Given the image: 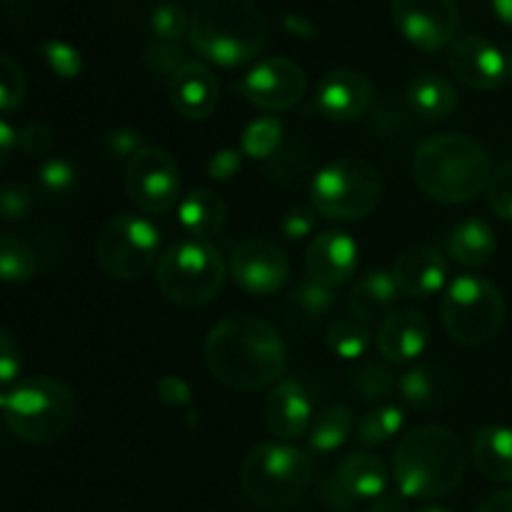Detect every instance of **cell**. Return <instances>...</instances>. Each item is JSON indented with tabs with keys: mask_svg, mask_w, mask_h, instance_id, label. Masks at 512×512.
I'll use <instances>...</instances> for the list:
<instances>
[{
	"mask_svg": "<svg viewBox=\"0 0 512 512\" xmlns=\"http://www.w3.org/2000/svg\"><path fill=\"white\" fill-rule=\"evenodd\" d=\"M203 358L218 383L243 393L275 385L288 363L278 330L255 315H230L220 320L205 338Z\"/></svg>",
	"mask_w": 512,
	"mask_h": 512,
	"instance_id": "1",
	"label": "cell"
},
{
	"mask_svg": "<svg viewBox=\"0 0 512 512\" xmlns=\"http://www.w3.org/2000/svg\"><path fill=\"white\" fill-rule=\"evenodd\" d=\"M468 470V450L458 433L443 425H423L400 440L393 478L405 498H443L453 493Z\"/></svg>",
	"mask_w": 512,
	"mask_h": 512,
	"instance_id": "2",
	"label": "cell"
},
{
	"mask_svg": "<svg viewBox=\"0 0 512 512\" xmlns=\"http://www.w3.org/2000/svg\"><path fill=\"white\" fill-rule=\"evenodd\" d=\"M493 175L488 153L463 133H443L423 140L413 155V178L438 203H468L478 198Z\"/></svg>",
	"mask_w": 512,
	"mask_h": 512,
	"instance_id": "3",
	"label": "cell"
},
{
	"mask_svg": "<svg viewBox=\"0 0 512 512\" xmlns=\"http://www.w3.org/2000/svg\"><path fill=\"white\" fill-rule=\"evenodd\" d=\"M190 45L220 68H238L268 43V20L253 0H198L190 15Z\"/></svg>",
	"mask_w": 512,
	"mask_h": 512,
	"instance_id": "4",
	"label": "cell"
},
{
	"mask_svg": "<svg viewBox=\"0 0 512 512\" xmlns=\"http://www.w3.org/2000/svg\"><path fill=\"white\" fill-rule=\"evenodd\" d=\"M5 425L15 438L33 445H50L75 423L78 403L73 390L48 375H35L0 393Z\"/></svg>",
	"mask_w": 512,
	"mask_h": 512,
	"instance_id": "5",
	"label": "cell"
},
{
	"mask_svg": "<svg viewBox=\"0 0 512 512\" xmlns=\"http://www.w3.org/2000/svg\"><path fill=\"white\" fill-rule=\"evenodd\" d=\"M313 475V460L305 450L280 440H268L245 455L240 485L255 505L280 510L298 503L308 493Z\"/></svg>",
	"mask_w": 512,
	"mask_h": 512,
	"instance_id": "6",
	"label": "cell"
},
{
	"mask_svg": "<svg viewBox=\"0 0 512 512\" xmlns=\"http://www.w3.org/2000/svg\"><path fill=\"white\" fill-rule=\"evenodd\" d=\"M225 273L228 265L215 245L208 240L185 238L160 255L155 283L170 303L200 308L218 298L225 285Z\"/></svg>",
	"mask_w": 512,
	"mask_h": 512,
	"instance_id": "7",
	"label": "cell"
},
{
	"mask_svg": "<svg viewBox=\"0 0 512 512\" xmlns=\"http://www.w3.org/2000/svg\"><path fill=\"white\" fill-rule=\"evenodd\" d=\"M313 208L338 223L368 218L383 200V178L378 168L360 158H338L315 173L310 183Z\"/></svg>",
	"mask_w": 512,
	"mask_h": 512,
	"instance_id": "8",
	"label": "cell"
},
{
	"mask_svg": "<svg viewBox=\"0 0 512 512\" xmlns=\"http://www.w3.org/2000/svg\"><path fill=\"white\" fill-rule=\"evenodd\" d=\"M443 323L455 343L483 348L505 325L503 293L483 275H458L445 290Z\"/></svg>",
	"mask_w": 512,
	"mask_h": 512,
	"instance_id": "9",
	"label": "cell"
},
{
	"mask_svg": "<svg viewBox=\"0 0 512 512\" xmlns=\"http://www.w3.org/2000/svg\"><path fill=\"white\" fill-rule=\"evenodd\" d=\"M160 230L148 218L115 215L103 225L95 243V260L115 280H135L158 260Z\"/></svg>",
	"mask_w": 512,
	"mask_h": 512,
	"instance_id": "10",
	"label": "cell"
},
{
	"mask_svg": "<svg viewBox=\"0 0 512 512\" xmlns=\"http://www.w3.org/2000/svg\"><path fill=\"white\" fill-rule=\"evenodd\" d=\"M125 193L148 215H165L180 200V170L163 148H143L125 163Z\"/></svg>",
	"mask_w": 512,
	"mask_h": 512,
	"instance_id": "11",
	"label": "cell"
},
{
	"mask_svg": "<svg viewBox=\"0 0 512 512\" xmlns=\"http://www.w3.org/2000/svg\"><path fill=\"white\" fill-rule=\"evenodd\" d=\"M390 18L410 45L428 53L450 48L460 28L455 0H390Z\"/></svg>",
	"mask_w": 512,
	"mask_h": 512,
	"instance_id": "12",
	"label": "cell"
},
{
	"mask_svg": "<svg viewBox=\"0 0 512 512\" xmlns=\"http://www.w3.org/2000/svg\"><path fill=\"white\" fill-rule=\"evenodd\" d=\"M240 95L265 113H285L305 98L308 75L295 60L265 58L255 63L238 83Z\"/></svg>",
	"mask_w": 512,
	"mask_h": 512,
	"instance_id": "13",
	"label": "cell"
},
{
	"mask_svg": "<svg viewBox=\"0 0 512 512\" xmlns=\"http://www.w3.org/2000/svg\"><path fill=\"white\" fill-rule=\"evenodd\" d=\"M230 275L245 293L273 295L288 283L290 260L285 250L273 240L248 238L233 248Z\"/></svg>",
	"mask_w": 512,
	"mask_h": 512,
	"instance_id": "14",
	"label": "cell"
},
{
	"mask_svg": "<svg viewBox=\"0 0 512 512\" xmlns=\"http://www.w3.org/2000/svg\"><path fill=\"white\" fill-rule=\"evenodd\" d=\"M455 78L473 90H495L512 78V55L483 35H463L448 48Z\"/></svg>",
	"mask_w": 512,
	"mask_h": 512,
	"instance_id": "15",
	"label": "cell"
},
{
	"mask_svg": "<svg viewBox=\"0 0 512 512\" xmlns=\"http://www.w3.org/2000/svg\"><path fill=\"white\" fill-rule=\"evenodd\" d=\"M373 83L365 73L353 68H338L323 75L315 90V108L323 118L335 123H353L363 118L373 103Z\"/></svg>",
	"mask_w": 512,
	"mask_h": 512,
	"instance_id": "16",
	"label": "cell"
},
{
	"mask_svg": "<svg viewBox=\"0 0 512 512\" xmlns=\"http://www.w3.org/2000/svg\"><path fill=\"white\" fill-rule=\"evenodd\" d=\"M360 248L348 233L343 230H325L305 250V273L308 278L328 285V288H340L348 283L358 270Z\"/></svg>",
	"mask_w": 512,
	"mask_h": 512,
	"instance_id": "17",
	"label": "cell"
},
{
	"mask_svg": "<svg viewBox=\"0 0 512 512\" xmlns=\"http://www.w3.org/2000/svg\"><path fill=\"white\" fill-rule=\"evenodd\" d=\"M265 423L280 443L303 438L313 423V405L303 385L293 378H280L265 398Z\"/></svg>",
	"mask_w": 512,
	"mask_h": 512,
	"instance_id": "18",
	"label": "cell"
},
{
	"mask_svg": "<svg viewBox=\"0 0 512 512\" xmlns=\"http://www.w3.org/2000/svg\"><path fill=\"white\" fill-rule=\"evenodd\" d=\"M168 95L175 113L183 115L185 120H205L218 108L220 88L213 70L205 68L198 60H185L170 75Z\"/></svg>",
	"mask_w": 512,
	"mask_h": 512,
	"instance_id": "19",
	"label": "cell"
},
{
	"mask_svg": "<svg viewBox=\"0 0 512 512\" xmlns=\"http://www.w3.org/2000/svg\"><path fill=\"white\" fill-rule=\"evenodd\" d=\"M430 340V323L420 310L398 308L388 313L378 330V350L390 363H413L425 353Z\"/></svg>",
	"mask_w": 512,
	"mask_h": 512,
	"instance_id": "20",
	"label": "cell"
},
{
	"mask_svg": "<svg viewBox=\"0 0 512 512\" xmlns=\"http://www.w3.org/2000/svg\"><path fill=\"white\" fill-rule=\"evenodd\" d=\"M390 275L400 293L408 298H430L443 290L448 280V263L435 248L413 245L395 258Z\"/></svg>",
	"mask_w": 512,
	"mask_h": 512,
	"instance_id": "21",
	"label": "cell"
},
{
	"mask_svg": "<svg viewBox=\"0 0 512 512\" xmlns=\"http://www.w3.org/2000/svg\"><path fill=\"white\" fill-rule=\"evenodd\" d=\"M228 208L223 198L210 188L190 190L178 203V223L193 240H210L223 233Z\"/></svg>",
	"mask_w": 512,
	"mask_h": 512,
	"instance_id": "22",
	"label": "cell"
},
{
	"mask_svg": "<svg viewBox=\"0 0 512 512\" xmlns=\"http://www.w3.org/2000/svg\"><path fill=\"white\" fill-rule=\"evenodd\" d=\"M473 463L480 473L495 483L512 480V428L505 425H483L475 430Z\"/></svg>",
	"mask_w": 512,
	"mask_h": 512,
	"instance_id": "23",
	"label": "cell"
},
{
	"mask_svg": "<svg viewBox=\"0 0 512 512\" xmlns=\"http://www.w3.org/2000/svg\"><path fill=\"white\" fill-rule=\"evenodd\" d=\"M388 468L370 453H353L338 465V483L353 500H375L388 490Z\"/></svg>",
	"mask_w": 512,
	"mask_h": 512,
	"instance_id": "24",
	"label": "cell"
},
{
	"mask_svg": "<svg viewBox=\"0 0 512 512\" xmlns=\"http://www.w3.org/2000/svg\"><path fill=\"white\" fill-rule=\"evenodd\" d=\"M398 293L400 290L395 285L393 275L385 273V270H373V273L363 275L350 288L348 308L355 320H360V323H373V320L385 318V313L393 308L395 295Z\"/></svg>",
	"mask_w": 512,
	"mask_h": 512,
	"instance_id": "25",
	"label": "cell"
},
{
	"mask_svg": "<svg viewBox=\"0 0 512 512\" xmlns=\"http://www.w3.org/2000/svg\"><path fill=\"white\" fill-rule=\"evenodd\" d=\"M495 248H498L495 230L480 218L463 220L448 235L450 258L455 263L465 265V268H480V265L490 263V258L495 255Z\"/></svg>",
	"mask_w": 512,
	"mask_h": 512,
	"instance_id": "26",
	"label": "cell"
},
{
	"mask_svg": "<svg viewBox=\"0 0 512 512\" xmlns=\"http://www.w3.org/2000/svg\"><path fill=\"white\" fill-rule=\"evenodd\" d=\"M408 103L420 118L445 120L458 105V90L443 75H423L408 88Z\"/></svg>",
	"mask_w": 512,
	"mask_h": 512,
	"instance_id": "27",
	"label": "cell"
},
{
	"mask_svg": "<svg viewBox=\"0 0 512 512\" xmlns=\"http://www.w3.org/2000/svg\"><path fill=\"white\" fill-rule=\"evenodd\" d=\"M355 428L353 410L348 405H328V408L320 410L313 418L308 430V445L310 450H318V453H333L340 445H345V440L350 438Z\"/></svg>",
	"mask_w": 512,
	"mask_h": 512,
	"instance_id": "28",
	"label": "cell"
},
{
	"mask_svg": "<svg viewBox=\"0 0 512 512\" xmlns=\"http://www.w3.org/2000/svg\"><path fill=\"white\" fill-rule=\"evenodd\" d=\"M398 390L410 408H435L448 393V378L433 365H415L398 380Z\"/></svg>",
	"mask_w": 512,
	"mask_h": 512,
	"instance_id": "29",
	"label": "cell"
},
{
	"mask_svg": "<svg viewBox=\"0 0 512 512\" xmlns=\"http://www.w3.org/2000/svg\"><path fill=\"white\" fill-rule=\"evenodd\" d=\"M38 270V255L25 240L0 235V283H28Z\"/></svg>",
	"mask_w": 512,
	"mask_h": 512,
	"instance_id": "30",
	"label": "cell"
},
{
	"mask_svg": "<svg viewBox=\"0 0 512 512\" xmlns=\"http://www.w3.org/2000/svg\"><path fill=\"white\" fill-rule=\"evenodd\" d=\"M280 140H283V123L273 115H263L245 125L243 135H240V153L245 158L268 160L280 148Z\"/></svg>",
	"mask_w": 512,
	"mask_h": 512,
	"instance_id": "31",
	"label": "cell"
},
{
	"mask_svg": "<svg viewBox=\"0 0 512 512\" xmlns=\"http://www.w3.org/2000/svg\"><path fill=\"white\" fill-rule=\"evenodd\" d=\"M325 340H328V348L333 355L343 360H358L368 353L370 330L360 320L343 318L330 325Z\"/></svg>",
	"mask_w": 512,
	"mask_h": 512,
	"instance_id": "32",
	"label": "cell"
},
{
	"mask_svg": "<svg viewBox=\"0 0 512 512\" xmlns=\"http://www.w3.org/2000/svg\"><path fill=\"white\" fill-rule=\"evenodd\" d=\"M403 410L398 405H380V408L370 410L368 415H363V420L358 423V440L363 445H383L390 438L400 433L403 428Z\"/></svg>",
	"mask_w": 512,
	"mask_h": 512,
	"instance_id": "33",
	"label": "cell"
},
{
	"mask_svg": "<svg viewBox=\"0 0 512 512\" xmlns=\"http://www.w3.org/2000/svg\"><path fill=\"white\" fill-rule=\"evenodd\" d=\"M38 53L50 68V73L58 75V78L73 80L83 73V55H80V50L75 45L65 43V40H45V43L38 45Z\"/></svg>",
	"mask_w": 512,
	"mask_h": 512,
	"instance_id": "34",
	"label": "cell"
},
{
	"mask_svg": "<svg viewBox=\"0 0 512 512\" xmlns=\"http://www.w3.org/2000/svg\"><path fill=\"white\" fill-rule=\"evenodd\" d=\"M28 95V78L10 55L0 53V113H13Z\"/></svg>",
	"mask_w": 512,
	"mask_h": 512,
	"instance_id": "35",
	"label": "cell"
},
{
	"mask_svg": "<svg viewBox=\"0 0 512 512\" xmlns=\"http://www.w3.org/2000/svg\"><path fill=\"white\" fill-rule=\"evenodd\" d=\"M38 183L45 195H50V198H63L78 183V170H75V165L70 160L50 158L40 165Z\"/></svg>",
	"mask_w": 512,
	"mask_h": 512,
	"instance_id": "36",
	"label": "cell"
},
{
	"mask_svg": "<svg viewBox=\"0 0 512 512\" xmlns=\"http://www.w3.org/2000/svg\"><path fill=\"white\" fill-rule=\"evenodd\" d=\"M293 303L305 318H323V315L333 308L335 293L328 285L318 283V280L313 278H305L300 280V285L295 288Z\"/></svg>",
	"mask_w": 512,
	"mask_h": 512,
	"instance_id": "37",
	"label": "cell"
},
{
	"mask_svg": "<svg viewBox=\"0 0 512 512\" xmlns=\"http://www.w3.org/2000/svg\"><path fill=\"white\" fill-rule=\"evenodd\" d=\"M150 30L165 43H175L190 33V18L180 5L163 3L150 13Z\"/></svg>",
	"mask_w": 512,
	"mask_h": 512,
	"instance_id": "38",
	"label": "cell"
},
{
	"mask_svg": "<svg viewBox=\"0 0 512 512\" xmlns=\"http://www.w3.org/2000/svg\"><path fill=\"white\" fill-rule=\"evenodd\" d=\"M395 380H393V373L390 370H385L383 365H363V368L355 373V390L360 393V398L363 400H383L388 398L390 393H393L395 388Z\"/></svg>",
	"mask_w": 512,
	"mask_h": 512,
	"instance_id": "39",
	"label": "cell"
},
{
	"mask_svg": "<svg viewBox=\"0 0 512 512\" xmlns=\"http://www.w3.org/2000/svg\"><path fill=\"white\" fill-rule=\"evenodd\" d=\"M485 193H488V203L498 213V218L512 223V160L493 170Z\"/></svg>",
	"mask_w": 512,
	"mask_h": 512,
	"instance_id": "40",
	"label": "cell"
},
{
	"mask_svg": "<svg viewBox=\"0 0 512 512\" xmlns=\"http://www.w3.org/2000/svg\"><path fill=\"white\" fill-rule=\"evenodd\" d=\"M23 360H20V345L13 333L0 328V385H13L20 378Z\"/></svg>",
	"mask_w": 512,
	"mask_h": 512,
	"instance_id": "41",
	"label": "cell"
},
{
	"mask_svg": "<svg viewBox=\"0 0 512 512\" xmlns=\"http://www.w3.org/2000/svg\"><path fill=\"white\" fill-rule=\"evenodd\" d=\"M53 143V130L45 123H28L18 135H15V145H18L23 153L35 155V158L50 153Z\"/></svg>",
	"mask_w": 512,
	"mask_h": 512,
	"instance_id": "42",
	"label": "cell"
},
{
	"mask_svg": "<svg viewBox=\"0 0 512 512\" xmlns=\"http://www.w3.org/2000/svg\"><path fill=\"white\" fill-rule=\"evenodd\" d=\"M143 138H140L138 130L133 128H118L110 130L105 135V153L115 160H130L138 150H143Z\"/></svg>",
	"mask_w": 512,
	"mask_h": 512,
	"instance_id": "43",
	"label": "cell"
},
{
	"mask_svg": "<svg viewBox=\"0 0 512 512\" xmlns=\"http://www.w3.org/2000/svg\"><path fill=\"white\" fill-rule=\"evenodd\" d=\"M240 168H243V153L235 148L218 150V153L210 155L208 165H205L210 178L218 180V183H228V180H233L235 175L240 173Z\"/></svg>",
	"mask_w": 512,
	"mask_h": 512,
	"instance_id": "44",
	"label": "cell"
},
{
	"mask_svg": "<svg viewBox=\"0 0 512 512\" xmlns=\"http://www.w3.org/2000/svg\"><path fill=\"white\" fill-rule=\"evenodd\" d=\"M315 230V215L308 208H293L290 213H285V218L280 220V233L290 243H300V240L310 238Z\"/></svg>",
	"mask_w": 512,
	"mask_h": 512,
	"instance_id": "45",
	"label": "cell"
},
{
	"mask_svg": "<svg viewBox=\"0 0 512 512\" xmlns=\"http://www.w3.org/2000/svg\"><path fill=\"white\" fill-rule=\"evenodd\" d=\"M158 398L160 403L170 405V408H183L193 398V390L180 375H165L158 383Z\"/></svg>",
	"mask_w": 512,
	"mask_h": 512,
	"instance_id": "46",
	"label": "cell"
},
{
	"mask_svg": "<svg viewBox=\"0 0 512 512\" xmlns=\"http://www.w3.org/2000/svg\"><path fill=\"white\" fill-rule=\"evenodd\" d=\"M30 213V195L23 188H0V218L23 220Z\"/></svg>",
	"mask_w": 512,
	"mask_h": 512,
	"instance_id": "47",
	"label": "cell"
},
{
	"mask_svg": "<svg viewBox=\"0 0 512 512\" xmlns=\"http://www.w3.org/2000/svg\"><path fill=\"white\" fill-rule=\"evenodd\" d=\"M148 63L153 65L155 70L160 73H170L173 75L180 65L185 63V53L173 43H163V45H150L148 50Z\"/></svg>",
	"mask_w": 512,
	"mask_h": 512,
	"instance_id": "48",
	"label": "cell"
},
{
	"mask_svg": "<svg viewBox=\"0 0 512 512\" xmlns=\"http://www.w3.org/2000/svg\"><path fill=\"white\" fill-rule=\"evenodd\" d=\"M280 23H283V28L288 30L293 38L313 40V38H318V35H320L318 25H315L313 20L305 18V15L290 13V10H283V13H280Z\"/></svg>",
	"mask_w": 512,
	"mask_h": 512,
	"instance_id": "49",
	"label": "cell"
},
{
	"mask_svg": "<svg viewBox=\"0 0 512 512\" xmlns=\"http://www.w3.org/2000/svg\"><path fill=\"white\" fill-rule=\"evenodd\" d=\"M368 512H408V498L400 490H395V493L385 490L380 498H375L370 503Z\"/></svg>",
	"mask_w": 512,
	"mask_h": 512,
	"instance_id": "50",
	"label": "cell"
},
{
	"mask_svg": "<svg viewBox=\"0 0 512 512\" xmlns=\"http://www.w3.org/2000/svg\"><path fill=\"white\" fill-rule=\"evenodd\" d=\"M478 512H512V490H498L490 495Z\"/></svg>",
	"mask_w": 512,
	"mask_h": 512,
	"instance_id": "51",
	"label": "cell"
},
{
	"mask_svg": "<svg viewBox=\"0 0 512 512\" xmlns=\"http://www.w3.org/2000/svg\"><path fill=\"white\" fill-rule=\"evenodd\" d=\"M15 130L10 128L5 120H0V168H3L5 163H8L10 158V150L15 148Z\"/></svg>",
	"mask_w": 512,
	"mask_h": 512,
	"instance_id": "52",
	"label": "cell"
},
{
	"mask_svg": "<svg viewBox=\"0 0 512 512\" xmlns=\"http://www.w3.org/2000/svg\"><path fill=\"white\" fill-rule=\"evenodd\" d=\"M490 5H493L495 15H498L508 28H512V0H490Z\"/></svg>",
	"mask_w": 512,
	"mask_h": 512,
	"instance_id": "53",
	"label": "cell"
},
{
	"mask_svg": "<svg viewBox=\"0 0 512 512\" xmlns=\"http://www.w3.org/2000/svg\"><path fill=\"white\" fill-rule=\"evenodd\" d=\"M415 512H450V510L435 508V505H425V508H420V510H415Z\"/></svg>",
	"mask_w": 512,
	"mask_h": 512,
	"instance_id": "54",
	"label": "cell"
},
{
	"mask_svg": "<svg viewBox=\"0 0 512 512\" xmlns=\"http://www.w3.org/2000/svg\"><path fill=\"white\" fill-rule=\"evenodd\" d=\"M510 388H512V383H510Z\"/></svg>",
	"mask_w": 512,
	"mask_h": 512,
	"instance_id": "55",
	"label": "cell"
}]
</instances>
